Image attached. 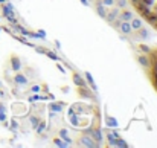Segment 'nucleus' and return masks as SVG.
<instances>
[{
    "label": "nucleus",
    "instance_id": "1",
    "mask_svg": "<svg viewBox=\"0 0 157 148\" xmlns=\"http://www.w3.org/2000/svg\"><path fill=\"white\" fill-rule=\"evenodd\" d=\"M136 12L157 29V0H130Z\"/></svg>",
    "mask_w": 157,
    "mask_h": 148
},
{
    "label": "nucleus",
    "instance_id": "2",
    "mask_svg": "<svg viewBox=\"0 0 157 148\" xmlns=\"http://www.w3.org/2000/svg\"><path fill=\"white\" fill-rule=\"evenodd\" d=\"M145 66L148 70V76H150L154 89L157 90V48L148 50V55L145 58Z\"/></svg>",
    "mask_w": 157,
    "mask_h": 148
},
{
    "label": "nucleus",
    "instance_id": "3",
    "mask_svg": "<svg viewBox=\"0 0 157 148\" xmlns=\"http://www.w3.org/2000/svg\"><path fill=\"white\" fill-rule=\"evenodd\" d=\"M121 29H122V32H125V34L131 32V26H130L128 23H124V25H121Z\"/></svg>",
    "mask_w": 157,
    "mask_h": 148
},
{
    "label": "nucleus",
    "instance_id": "4",
    "mask_svg": "<svg viewBox=\"0 0 157 148\" xmlns=\"http://www.w3.org/2000/svg\"><path fill=\"white\" fill-rule=\"evenodd\" d=\"M122 17H124V20H131V14L130 12H124Z\"/></svg>",
    "mask_w": 157,
    "mask_h": 148
}]
</instances>
